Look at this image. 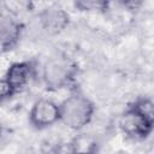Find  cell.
<instances>
[{
  "label": "cell",
  "mask_w": 154,
  "mask_h": 154,
  "mask_svg": "<svg viewBox=\"0 0 154 154\" xmlns=\"http://www.w3.org/2000/svg\"><path fill=\"white\" fill-rule=\"evenodd\" d=\"M143 1L144 0H120V2L129 10H137L143 4Z\"/></svg>",
  "instance_id": "cell-10"
},
{
  "label": "cell",
  "mask_w": 154,
  "mask_h": 154,
  "mask_svg": "<svg viewBox=\"0 0 154 154\" xmlns=\"http://www.w3.org/2000/svg\"><path fill=\"white\" fill-rule=\"evenodd\" d=\"M29 122L35 129H46L59 122V105L48 99L37 100L30 112Z\"/></svg>",
  "instance_id": "cell-4"
},
{
  "label": "cell",
  "mask_w": 154,
  "mask_h": 154,
  "mask_svg": "<svg viewBox=\"0 0 154 154\" xmlns=\"http://www.w3.org/2000/svg\"><path fill=\"white\" fill-rule=\"evenodd\" d=\"M111 0H75V6L79 11H105Z\"/></svg>",
  "instance_id": "cell-8"
},
{
  "label": "cell",
  "mask_w": 154,
  "mask_h": 154,
  "mask_svg": "<svg viewBox=\"0 0 154 154\" xmlns=\"http://www.w3.org/2000/svg\"><path fill=\"white\" fill-rule=\"evenodd\" d=\"M154 125V106L147 97L137 99L132 102L119 119L120 130L129 137L136 140L147 138Z\"/></svg>",
  "instance_id": "cell-1"
},
{
  "label": "cell",
  "mask_w": 154,
  "mask_h": 154,
  "mask_svg": "<svg viewBox=\"0 0 154 154\" xmlns=\"http://www.w3.org/2000/svg\"><path fill=\"white\" fill-rule=\"evenodd\" d=\"M1 135H2V126H1V124H0V138H1Z\"/></svg>",
  "instance_id": "cell-11"
},
{
  "label": "cell",
  "mask_w": 154,
  "mask_h": 154,
  "mask_svg": "<svg viewBox=\"0 0 154 154\" xmlns=\"http://www.w3.org/2000/svg\"><path fill=\"white\" fill-rule=\"evenodd\" d=\"M40 23L48 34L55 35L69 24V14L58 6H51L40 13Z\"/></svg>",
  "instance_id": "cell-7"
},
{
  "label": "cell",
  "mask_w": 154,
  "mask_h": 154,
  "mask_svg": "<svg viewBox=\"0 0 154 154\" xmlns=\"http://www.w3.org/2000/svg\"><path fill=\"white\" fill-rule=\"evenodd\" d=\"M23 25L10 16H0V54L16 47L22 34Z\"/></svg>",
  "instance_id": "cell-5"
},
{
  "label": "cell",
  "mask_w": 154,
  "mask_h": 154,
  "mask_svg": "<svg viewBox=\"0 0 154 154\" xmlns=\"http://www.w3.org/2000/svg\"><path fill=\"white\" fill-rule=\"evenodd\" d=\"M16 93V89L6 78H0V101L10 99Z\"/></svg>",
  "instance_id": "cell-9"
},
{
  "label": "cell",
  "mask_w": 154,
  "mask_h": 154,
  "mask_svg": "<svg viewBox=\"0 0 154 154\" xmlns=\"http://www.w3.org/2000/svg\"><path fill=\"white\" fill-rule=\"evenodd\" d=\"M35 72H36L35 63L32 60H24V61L13 63L8 67L5 78L12 84L16 91H18L19 89L29 84V82L35 76Z\"/></svg>",
  "instance_id": "cell-6"
},
{
  "label": "cell",
  "mask_w": 154,
  "mask_h": 154,
  "mask_svg": "<svg viewBox=\"0 0 154 154\" xmlns=\"http://www.w3.org/2000/svg\"><path fill=\"white\" fill-rule=\"evenodd\" d=\"M95 106L79 91L72 93L59 105V122L72 130H79L90 123Z\"/></svg>",
  "instance_id": "cell-2"
},
{
  "label": "cell",
  "mask_w": 154,
  "mask_h": 154,
  "mask_svg": "<svg viewBox=\"0 0 154 154\" xmlns=\"http://www.w3.org/2000/svg\"><path fill=\"white\" fill-rule=\"evenodd\" d=\"M78 73L77 64L67 57H55L49 59L42 71V78L48 90H59L70 87Z\"/></svg>",
  "instance_id": "cell-3"
}]
</instances>
